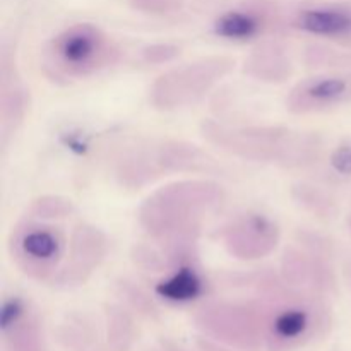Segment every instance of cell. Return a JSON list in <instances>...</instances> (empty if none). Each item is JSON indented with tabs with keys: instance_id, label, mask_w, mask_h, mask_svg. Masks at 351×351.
Segmentation results:
<instances>
[{
	"instance_id": "cell-1",
	"label": "cell",
	"mask_w": 351,
	"mask_h": 351,
	"mask_svg": "<svg viewBox=\"0 0 351 351\" xmlns=\"http://www.w3.org/2000/svg\"><path fill=\"white\" fill-rule=\"evenodd\" d=\"M74 206L60 195H43L31 202L9 237L10 259L34 281L58 285L71 254L75 225L69 230Z\"/></svg>"
},
{
	"instance_id": "cell-2",
	"label": "cell",
	"mask_w": 351,
	"mask_h": 351,
	"mask_svg": "<svg viewBox=\"0 0 351 351\" xmlns=\"http://www.w3.org/2000/svg\"><path fill=\"white\" fill-rule=\"evenodd\" d=\"M225 191L211 180H180L147 195L139 223L154 242H194L201 223L221 206Z\"/></svg>"
},
{
	"instance_id": "cell-3",
	"label": "cell",
	"mask_w": 351,
	"mask_h": 351,
	"mask_svg": "<svg viewBox=\"0 0 351 351\" xmlns=\"http://www.w3.org/2000/svg\"><path fill=\"white\" fill-rule=\"evenodd\" d=\"M202 136L215 146L237 158L256 163H273L285 168H300L314 163L321 153V139L281 125L230 127L206 120Z\"/></svg>"
},
{
	"instance_id": "cell-4",
	"label": "cell",
	"mask_w": 351,
	"mask_h": 351,
	"mask_svg": "<svg viewBox=\"0 0 351 351\" xmlns=\"http://www.w3.org/2000/svg\"><path fill=\"white\" fill-rule=\"evenodd\" d=\"M120 48L96 24L77 23L55 34L43 48L41 62L57 81L88 79L115 64Z\"/></svg>"
},
{
	"instance_id": "cell-5",
	"label": "cell",
	"mask_w": 351,
	"mask_h": 351,
	"mask_svg": "<svg viewBox=\"0 0 351 351\" xmlns=\"http://www.w3.org/2000/svg\"><path fill=\"white\" fill-rule=\"evenodd\" d=\"M235 67L226 55H209L161 74L149 89L151 105L161 112L189 108L209 95Z\"/></svg>"
},
{
	"instance_id": "cell-6",
	"label": "cell",
	"mask_w": 351,
	"mask_h": 351,
	"mask_svg": "<svg viewBox=\"0 0 351 351\" xmlns=\"http://www.w3.org/2000/svg\"><path fill=\"white\" fill-rule=\"evenodd\" d=\"M351 105V69L322 72L302 79L287 96L288 112L314 115Z\"/></svg>"
},
{
	"instance_id": "cell-7",
	"label": "cell",
	"mask_w": 351,
	"mask_h": 351,
	"mask_svg": "<svg viewBox=\"0 0 351 351\" xmlns=\"http://www.w3.org/2000/svg\"><path fill=\"white\" fill-rule=\"evenodd\" d=\"M283 26H287V14L276 2L250 0L219 14L213 24V31L223 40L245 43L259 40Z\"/></svg>"
},
{
	"instance_id": "cell-8",
	"label": "cell",
	"mask_w": 351,
	"mask_h": 351,
	"mask_svg": "<svg viewBox=\"0 0 351 351\" xmlns=\"http://www.w3.org/2000/svg\"><path fill=\"white\" fill-rule=\"evenodd\" d=\"M281 239L278 223L263 213H243L230 219L221 240L230 256L242 261L264 259L274 252Z\"/></svg>"
},
{
	"instance_id": "cell-9",
	"label": "cell",
	"mask_w": 351,
	"mask_h": 351,
	"mask_svg": "<svg viewBox=\"0 0 351 351\" xmlns=\"http://www.w3.org/2000/svg\"><path fill=\"white\" fill-rule=\"evenodd\" d=\"M287 26L351 50V3H312L287 16Z\"/></svg>"
},
{
	"instance_id": "cell-10",
	"label": "cell",
	"mask_w": 351,
	"mask_h": 351,
	"mask_svg": "<svg viewBox=\"0 0 351 351\" xmlns=\"http://www.w3.org/2000/svg\"><path fill=\"white\" fill-rule=\"evenodd\" d=\"M106 239L103 232L84 221L75 223L72 235L71 254L67 266L62 273L58 285H79L84 283L103 263L106 256Z\"/></svg>"
},
{
	"instance_id": "cell-11",
	"label": "cell",
	"mask_w": 351,
	"mask_h": 351,
	"mask_svg": "<svg viewBox=\"0 0 351 351\" xmlns=\"http://www.w3.org/2000/svg\"><path fill=\"white\" fill-rule=\"evenodd\" d=\"M281 273L287 281L293 285L311 288H329L335 285V273L324 257L314 254L302 252V250H287L281 264Z\"/></svg>"
},
{
	"instance_id": "cell-12",
	"label": "cell",
	"mask_w": 351,
	"mask_h": 351,
	"mask_svg": "<svg viewBox=\"0 0 351 351\" xmlns=\"http://www.w3.org/2000/svg\"><path fill=\"white\" fill-rule=\"evenodd\" d=\"M243 71L257 81L280 84L293 74V65L281 45L267 41V43L259 45L245 58Z\"/></svg>"
},
{
	"instance_id": "cell-13",
	"label": "cell",
	"mask_w": 351,
	"mask_h": 351,
	"mask_svg": "<svg viewBox=\"0 0 351 351\" xmlns=\"http://www.w3.org/2000/svg\"><path fill=\"white\" fill-rule=\"evenodd\" d=\"M156 170L178 171V173H201L213 170V160L192 144L168 141L154 153Z\"/></svg>"
},
{
	"instance_id": "cell-14",
	"label": "cell",
	"mask_w": 351,
	"mask_h": 351,
	"mask_svg": "<svg viewBox=\"0 0 351 351\" xmlns=\"http://www.w3.org/2000/svg\"><path fill=\"white\" fill-rule=\"evenodd\" d=\"M160 297L170 302H191L202 291V280L194 267L180 266L156 287Z\"/></svg>"
},
{
	"instance_id": "cell-15",
	"label": "cell",
	"mask_w": 351,
	"mask_h": 351,
	"mask_svg": "<svg viewBox=\"0 0 351 351\" xmlns=\"http://www.w3.org/2000/svg\"><path fill=\"white\" fill-rule=\"evenodd\" d=\"M328 170L331 177L338 180H351V141H345L331 151L328 160Z\"/></svg>"
},
{
	"instance_id": "cell-16",
	"label": "cell",
	"mask_w": 351,
	"mask_h": 351,
	"mask_svg": "<svg viewBox=\"0 0 351 351\" xmlns=\"http://www.w3.org/2000/svg\"><path fill=\"white\" fill-rule=\"evenodd\" d=\"M132 9L153 16H167L177 12L182 7V0H127Z\"/></svg>"
},
{
	"instance_id": "cell-17",
	"label": "cell",
	"mask_w": 351,
	"mask_h": 351,
	"mask_svg": "<svg viewBox=\"0 0 351 351\" xmlns=\"http://www.w3.org/2000/svg\"><path fill=\"white\" fill-rule=\"evenodd\" d=\"M178 55L177 47H170V45H154L144 51V57L147 62H170Z\"/></svg>"
},
{
	"instance_id": "cell-18",
	"label": "cell",
	"mask_w": 351,
	"mask_h": 351,
	"mask_svg": "<svg viewBox=\"0 0 351 351\" xmlns=\"http://www.w3.org/2000/svg\"><path fill=\"white\" fill-rule=\"evenodd\" d=\"M348 226H350V232H351V211H350V218H348Z\"/></svg>"
}]
</instances>
